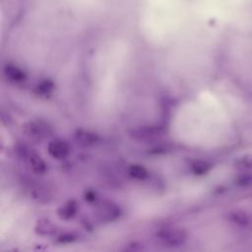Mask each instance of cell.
<instances>
[{"mask_svg":"<svg viewBox=\"0 0 252 252\" xmlns=\"http://www.w3.org/2000/svg\"><path fill=\"white\" fill-rule=\"evenodd\" d=\"M128 173L133 179L140 180V181L147 179L149 176V172H148L147 168L144 165L139 164V163L131 164L128 168Z\"/></svg>","mask_w":252,"mask_h":252,"instance_id":"cell-12","label":"cell"},{"mask_svg":"<svg viewBox=\"0 0 252 252\" xmlns=\"http://www.w3.org/2000/svg\"><path fill=\"white\" fill-rule=\"evenodd\" d=\"M228 220L239 225V226H245L249 223V217L246 213H244L243 211H232L228 214Z\"/></svg>","mask_w":252,"mask_h":252,"instance_id":"cell-13","label":"cell"},{"mask_svg":"<svg viewBox=\"0 0 252 252\" xmlns=\"http://www.w3.org/2000/svg\"><path fill=\"white\" fill-rule=\"evenodd\" d=\"M23 134L31 141L41 142L52 135L51 126L43 120H31L23 124Z\"/></svg>","mask_w":252,"mask_h":252,"instance_id":"cell-2","label":"cell"},{"mask_svg":"<svg viewBox=\"0 0 252 252\" xmlns=\"http://www.w3.org/2000/svg\"><path fill=\"white\" fill-rule=\"evenodd\" d=\"M94 215L101 222H111L121 216L120 207L111 201H102L95 205Z\"/></svg>","mask_w":252,"mask_h":252,"instance_id":"cell-4","label":"cell"},{"mask_svg":"<svg viewBox=\"0 0 252 252\" xmlns=\"http://www.w3.org/2000/svg\"><path fill=\"white\" fill-rule=\"evenodd\" d=\"M85 196H86V197H85L86 200L89 201V202H94V201L95 200V193H94V191H88V192H86Z\"/></svg>","mask_w":252,"mask_h":252,"instance_id":"cell-18","label":"cell"},{"mask_svg":"<svg viewBox=\"0 0 252 252\" xmlns=\"http://www.w3.org/2000/svg\"><path fill=\"white\" fill-rule=\"evenodd\" d=\"M164 134V129L159 125H146L133 129L130 136L140 143H151L159 140Z\"/></svg>","mask_w":252,"mask_h":252,"instance_id":"cell-3","label":"cell"},{"mask_svg":"<svg viewBox=\"0 0 252 252\" xmlns=\"http://www.w3.org/2000/svg\"><path fill=\"white\" fill-rule=\"evenodd\" d=\"M187 231L182 227H163L157 231L156 238L163 246L176 248L183 245L187 240Z\"/></svg>","mask_w":252,"mask_h":252,"instance_id":"cell-1","label":"cell"},{"mask_svg":"<svg viewBox=\"0 0 252 252\" xmlns=\"http://www.w3.org/2000/svg\"><path fill=\"white\" fill-rule=\"evenodd\" d=\"M53 90H54L53 82L49 79H45L37 83V85L34 88V93L41 97H47L52 94Z\"/></svg>","mask_w":252,"mask_h":252,"instance_id":"cell-11","label":"cell"},{"mask_svg":"<svg viewBox=\"0 0 252 252\" xmlns=\"http://www.w3.org/2000/svg\"><path fill=\"white\" fill-rule=\"evenodd\" d=\"M3 73L5 78L12 84L19 85L27 80L26 72L14 64H6L3 68Z\"/></svg>","mask_w":252,"mask_h":252,"instance_id":"cell-7","label":"cell"},{"mask_svg":"<svg viewBox=\"0 0 252 252\" xmlns=\"http://www.w3.org/2000/svg\"><path fill=\"white\" fill-rule=\"evenodd\" d=\"M78 210V203L75 200H69L66 203L62 204L57 210L58 217L63 220H71L77 213Z\"/></svg>","mask_w":252,"mask_h":252,"instance_id":"cell-9","label":"cell"},{"mask_svg":"<svg viewBox=\"0 0 252 252\" xmlns=\"http://www.w3.org/2000/svg\"><path fill=\"white\" fill-rule=\"evenodd\" d=\"M211 168V165L203 160H195L191 163V169L194 172V174L197 175H203L206 174Z\"/></svg>","mask_w":252,"mask_h":252,"instance_id":"cell-14","label":"cell"},{"mask_svg":"<svg viewBox=\"0 0 252 252\" xmlns=\"http://www.w3.org/2000/svg\"><path fill=\"white\" fill-rule=\"evenodd\" d=\"M236 184L238 186L244 187V186H249L252 184V173H242L236 178Z\"/></svg>","mask_w":252,"mask_h":252,"instance_id":"cell-16","label":"cell"},{"mask_svg":"<svg viewBox=\"0 0 252 252\" xmlns=\"http://www.w3.org/2000/svg\"><path fill=\"white\" fill-rule=\"evenodd\" d=\"M34 230L38 235L51 236L56 233V225L47 218H40L36 220Z\"/></svg>","mask_w":252,"mask_h":252,"instance_id":"cell-8","label":"cell"},{"mask_svg":"<svg viewBox=\"0 0 252 252\" xmlns=\"http://www.w3.org/2000/svg\"><path fill=\"white\" fill-rule=\"evenodd\" d=\"M75 137H76V140L78 141V143H80L84 146L94 145L98 140V136L95 133L86 131V130H78L75 134Z\"/></svg>","mask_w":252,"mask_h":252,"instance_id":"cell-10","label":"cell"},{"mask_svg":"<svg viewBox=\"0 0 252 252\" xmlns=\"http://www.w3.org/2000/svg\"><path fill=\"white\" fill-rule=\"evenodd\" d=\"M48 154L55 159H63L68 157L70 147L67 142L61 139H54L49 142L47 146Z\"/></svg>","mask_w":252,"mask_h":252,"instance_id":"cell-6","label":"cell"},{"mask_svg":"<svg viewBox=\"0 0 252 252\" xmlns=\"http://www.w3.org/2000/svg\"><path fill=\"white\" fill-rule=\"evenodd\" d=\"M20 156L27 161L29 167L35 174H44L47 170V164L43 158L35 152L30 150L27 147H21L19 150Z\"/></svg>","mask_w":252,"mask_h":252,"instance_id":"cell-5","label":"cell"},{"mask_svg":"<svg viewBox=\"0 0 252 252\" xmlns=\"http://www.w3.org/2000/svg\"><path fill=\"white\" fill-rule=\"evenodd\" d=\"M235 166L241 169H248L252 167V154H247L235 160Z\"/></svg>","mask_w":252,"mask_h":252,"instance_id":"cell-15","label":"cell"},{"mask_svg":"<svg viewBox=\"0 0 252 252\" xmlns=\"http://www.w3.org/2000/svg\"><path fill=\"white\" fill-rule=\"evenodd\" d=\"M74 240H75V235L72 233L62 234L58 238V242H61V243H68V242H72Z\"/></svg>","mask_w":252,"mask_h":252,"instance_id":"cell-17","label":"cell"}]
</instances>
